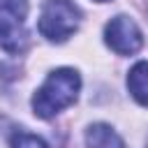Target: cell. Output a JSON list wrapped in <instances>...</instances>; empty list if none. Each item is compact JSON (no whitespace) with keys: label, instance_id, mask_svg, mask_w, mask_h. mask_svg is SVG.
<instances>
[{"label":"cell","instance_id":"obj_1","mask_svg":"<svg viewBox=\"0 0 148 148\" xmlns=\"http://www.w3.org/2000/svg\"><path fill=\"white\" fill-rule=\"evenodd\" d=\"M81 88V79L74 69L60 67L46 76L42 88L32 97V109L39 118H53L69 104H74L76 95Z\"/></svg>","mask_w":148,"mask_h":148},{"label":"cell","instance_id":"obj_2","mask_svg":"<svg viewBox=\"0 0 148 148\" xmlns=\"http://www.w3.org/2000/svg\"><path fill=\"white\" fill-rule=\"evenodd\" d=\"M81 21V12L72 0H46L39 12V32L49 42H65Z\"/></svg>","mask_w":148,"mask_h":148},{"label":"cell","instance_id":"obj_3","mask_svg":"<svg viewBox=\"0 0 148 148\" xmlns=\"http://www.w3.org/2000/svg\"><path fill=\"white\" fill-rule=\"evenodd\" d=\"M28 16L25 0H0V49L7 53H21L25 49L28 35L23 30Z\"/></svg>","mask_w":148,"mask_h":148},{"label":"cell","instance_id":"obj_4","mask_svg":"<svg viewBox=\"0 0 148 148\" xmlns=\"http://www.w3.org/2000/svg\"><path fill=\"white\" fill-rule=\"evenodd\" d=\"M104 39L109 44L111 51H116L118 56H132L141 49L143 44V35L139 30V25L130 18V16H113L106 28H104Z\"/></svg>","mask_w":148,"mask_h":148},{"label":"cell","instance_id":"obj_5","mask_svg":"<svg viewBox=\"0 0 148 148\" xmlns=\"http://www.w3.org/2000/svg\"><path fill=\"white\" fill-rule=\"evenodd\" d=\"M86 143L88 148H125L123 139L104 123H95L86 130Z\"/></svg>","mask_w":148,"mask_h":148},{"label":"cell","instance_id":"obj_6","mask_svg":"<svg viewBox=\"0 0 148 148\" xmlns=\"http://www.w3.org/2000/svg\"><path fill=\"white\" fill-rule=\"evenodd\" d=\"M127 88H130L132 97L141 106H148V62L146 60L136 62L130 69V74H127Z\"/></svg>","mask_w":148,"mask_h":148},{"label":"cell","instance_id":"obj_7","mask_svg":"<svg viewBox=\"0 0 148 148\" xmlns=\"http://www.w3.org/2000/svg\"><path fill=\"white\" fill-rule=\"evenodd\" d=\"M12 148H49V146L30 132H14L12 134Z\"/></svg>","mask_w":148,"mask_h":148},{"label":"cell","instance_id":"obj_8","mask_svg":"<svg viewBox=\"0 0 148 148\" xmlns=\"http://www.w3.org/2000/svg\"><path fill=\"white\" fill-rule=\"evenodd\" d=\"M97 2H106V0H97Z\"/></svg>","mask_w":148,"mask_h":148}]
</instances>
